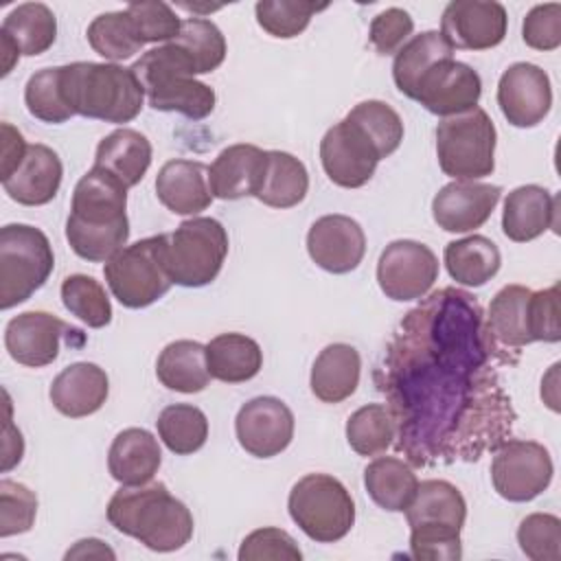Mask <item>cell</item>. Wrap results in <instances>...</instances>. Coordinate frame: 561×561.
Masks as SVG:
<instances>
[{
    "instance_id": "cell-43",
    "label": "cell",
    "mask_w": 561,
    "mask_h": 561,
    "mask_svg": "<svg viewBox=\"0 0 561 561\" xmlns=\"http://www.w3.org/2000/svg\"><path fill=\"white\" fill-rule=\"evenodd\" d=\"M61 302L90 329H103L112 322V302L103 285L88 274H72L64 278Z\"/></svg>"
},
{
    "instance_id": "cell-22",
    "label": "cell",
    "mask_w": 561,
    "mask_h": 561,
    "mask_svg": "<svg viewBox=\"0 0 561 561\" xmlns=\"http://www.w3.org/2000/svg\"><path fill=\"white\" fill-rule=\"evenodd\" d=\"M559 197L537 184L513 188L504 199L502 232L515 241L526 243L541 237L546 230L559 226Z\"/></svg>"
},
{
    "instance_id": "cell-5",
    "label": "cell",
    "mask_w": 561,
    "mask_h": 561,
    "mask_svg": "<svg viewBox=\"0 0 561 561\" xmlns=\"http://www.w3.org/2000/svg\"><path fill=\"white\" fill-rule=\"evenodd\" d=\"M129 68L142 83L149 107L158 112H180L202 121L215 110V90L195 79V64L173 42L142 53Z\"/></svg>"
},
{
    "instance_id": "cell-13",
    "label": "cell",
    "mask_w": 561,
    "mask_h": 561,
    "mask_svg": "<svg viewBox=\"0 0 561 561\" xmlns=\"http://www.w3.org/2000/svg\"><path fill=\"white\" fill-rule=\"evenodd\" d=\"M480 75L471 66L447 57L430 66L427 72L419 79L414 101H419L430 114L449 118L473 110L480 101Z\"/></svg>"
},
{
    "instance_id": "cell-56",
    "label": "cell",
    "mask_w": 561,
    "mask_h": 561,
    "mask_svg": "<svg viewBox=\"0 0 561 561\" xmlns=\"http://www.w3.org/2000/svg\"><path fill=\"white\" fill-rule=\"evenodd\" d=\"M92 559V557H110L114 559V552L101 541V539H81L75 543L72 550L66 552V559Z\"/></svg>"
},
{
    "instance_id": "cell-15",
    "label": "cell",
    "mask_w": 561,
    "mask_h": 561,
    "mask_svg": "<svg viewBox=\"0 0 561 561\" xmlns=\"http://www.w3.org/2000/svg\"><path fill=\"white\" fill-rule=\"evenodd\" d=\"M239 445L254 458H272L285 451L294 438V414L276 397H254L234 419Z\"/></svg>"
},
{
    "instance_id": "cell-11",
    "label": "cell",
    "mask_w": 561,
    "mask_h": 561,
    "mask_svg": "<svg viewBox=\"0 0 561 561\" xmlns=\"http://www.w3.org/2000/svg\"><path fill=\"white\" fill-rule=\"evenodd\" d=\"M552 458L541 443L506 438L491 460V482L508 502H530L552 482Z\"/></svg>"
},
{
    "instance_id": "cell-28",
    "label": "cell",
    "mask_w": 561,
    "mask_h": 561,
    "mask_svg": "<svg viewBox=\"0 0 561 561\" xmlns=\"http://www.w3.org/2000/svg\"><path fill=\"white\" fill-rule=\"evenodd\" d=\"M359 370L362 359L355 346L344 342L329 344L318 353L311 366V392L322 403H340L357 390Z\"/></svg>"
},
{
    "instance_id": "cell-16",
    "label": "cell",
    "mask_w": 561,
    "mask_h": 561,
    "mask_svg": "<svg viewBox=\"0 0 561 561\" xmlns=\"http://www.w3.org/2000/svg\"><path fill=\"white\" fill-rule=\"evenodd\" d=\"M379 160L375 147L346 118L329 127L320 140L322 169L342 188H359L370 182Z\"/></svg>"
},
{
    "instance_id": "cell-39",
    "label": "cell",
    "mask_w": 561,
    "mask_h": 561,
    "mask_svg": "<svg viewBox=\"0 0 561 561\" xmlns=\"http://www.w3.org/2000/svg\"><path fill=\"white\" fill-rule=\"evenodd\" d=\"M85 37L92 50L110 61L129 59L145 46L125 9L96 15L88 26Z\"/></svg>"
},
{
    "instance_id": "cell-54",
    "label": "cell",
    "mask_w": 561,
    "mask_h": 561,
    "mask_svg": "<svg viewBox=\"0 0 561 561\" xmlns=\"http://www.w3.org/2000/svg\"><path fill=\"white\" fill-rule=\"evenodd\" d=\"M0 138H2L0 180H7L22 164V160H24V156L28 151V145H26L24 136L11 123H2L0 125Z\"/></svg>"
},
{
    "instance_id": "cell-40",
    "label": "cell",
    "mask_w": 561,
    "mask_h": 561,
    "mask_svg": "<svg viewBox=\"0 0 561 561\" xmlns=\"http://www.w3.org/2000/svg\"><path fill=\"white\" fill-rule=\"evenodd\" d=\"M344 118L364 134L381 160L394 153L403 140V121L383 101H362Z\"/></svg>"
},
{
    "instance_id": "cell-48",
    "label": "cell",
    "mask_w": 561,
    "mask_h": 561,
    "mask_svg": "<svg viewBox=\"0 0 561 561\" xmlns=\"http://www.w3.org/2000/svg\"><path fill=\"white\" fill-rule=\"evenodd\" d=\"M125 11L129 13L142 44H151V42L167 44L175 39L182 28V20L167 2H158V0L131 2L125 7Z\"/></svg>"
},
{
    "instance_id": "cell-27",
    "label": "cell",
    "mask_w": 561,
    "mask_h": 561,
    "mask_svg": "<svg viewBox=\"0 0 561 561\" xmlns=\"http://www.w3.org/2000/svg\"><path fill=\"white\" fill-rule=\"evenodd\" d=\"M162 462L158 438L142 427H127L116 434L107 454L110 476L123 486H138L153 480Z\"/></svg>"
},
{
    "instance_id": "cell-4",
    "label": "cell",
    "mask_w": 561,
    "mask_h": 561,
    "mask_svg": "<svg viewBox=\"0 0 561 561\" xmlns=\"http://www.w3.org/2000/svg\"><path fill=\"white\" fill-rule=\"evenodd\" d=\"M61 90L72 114L114 125L134 121L145 103L142 83L131 68L118 64H66Z\"/></svg>"
},
{
    "instance_id": "cell-17",
    "label": "cell",
    "mask_w": 561,
    "mask_h": 561,
    "mask_svg": "<svg viewBox=\"0 0 561 561\" xmlns=\"http://www.w3.org/2000/svg\"><path fill=\"white\" fill-rule=\"evenodd\" d=\"M497 105L513 127L539 125L552 107V85L546 70L517 61L497 81Z\"/></svg>"
},
{
    "instance_id": "cell-24",
    "label": "cell",
    "mask_w": 561,
    "mask_h": 561,
    "mask_svg": "<svg viewBox=\"0 0 561 561\" xmlns=\"http://www.w3.org/2000/svg\"><path fill=\"white\" fill-rule=\"evenodd\" d=\"M110 394L107 373L92 362L66 366L50 383L48 397L57 412L70 419L90 416L103 408Z\"/></svg>"
},
{
    "instance_id": "cell-23",
    "label": "cell",
    "mask_w": 561,
    "mask_h": 561,
    "mask_svg": "<svg viewBox=\"0 0 561 561\" xmlns=\"http://www.w3.org/2000/svg\"><path fill=\"white\" fill-rule=\"evenodd\" d=\"M267 151L256 145H230L219 151V156L208 167V186L217 199H241L254 197L263 171Z\"/></svg>"
},
{
    "instance_id": "cell-3",
    "label": "cell",
    "mask_w": 561,
    "mask_h": 561,
    "mask_svg": "<svg viewBox=\"0 0 561 561\" xmlns=\"http://www.w3.org/2000/svg\"><path fill=\"white\" fill-rule=\"evenodd\" d=\"M107 522L153 552H173L193 537V515L162 482L121 486L107 504Z\"/></svg>"
},
{
    "instance_id": "cell-29",
    "label": "cell",
    "mask_w": 561,
    "mask_h": 561,
    "mask_svg": "<svg viewBox=\"0 0 561 561\" xmlns=\"http://www.w3.org/2000/svg\"><path fill=\"white\" fill-rule=\"evenodd\" d=\"M151 142L145 134L131 127H118L107 134L94 153V167L107 171L127 188L136 186L151 164Z\"/></svg>"
},
{
    "instance_id": "cell-37",
    "label": "cell",
    "mask_w": 561,
    "mask_h": 561,
    "mask_svg": "<svg viewBox=\"0 0 561 561\" xmlns=\"http://www.w3.org/2000/svg\"><path fill=\"white\" fill-rule=\"evenodd\" d=\"M447 57H454V48L438 31H423L410 37L392 61V79L397 90L408 99H414L419 79L427 72L430 66Z\"/></svg>"
},
{
    "instance_id": "cell-50",
    "label": "cell",
    "mask_w": 561,
    "mask_h": 561,
    "mask_svg": "<svg viewBox=\"0 0 561 561\" xmlns=\"http://www.w3.org/2000/svg\"><path fill=\"white\" fill-rule=\"evenodd\" d=\"M410 554L419 561H458L462 557L460 530L436 526L410 528Z\"/></svg>"
},
{
    "instance_id": "cell-46",
    "label": "cell",
    "mask_w": 561,
    "mask_h": 561,
    "mask_svg": "<svg viewBox=\"0 0 561 561\" xmlns=\"http://www.w3.org/2000/svg\"><path fill=\"white\" fill-rule=\"evenodd\" d=\"M517 543L533 561L561 559V519L550 513H530L519 522Z\"/></svg>"
},
{
    "instance_id": "cell-31",
    "label": "cell",
    "mask_w": 561,
    "mask_h": 561,
    "mask_svg": "<svg viewBox=\"0 0 561 561\" xmlns=\"http://www.w3.org/2000/svg\"><path fill=\"white\" fill-rule=\"evenodd\" d=\"M206 364L213 379L241 383L263 368V351L256 340L243 333H219L206 344Z\"/></svg>"
},
{
    "instance_id": "cell-7",
    "label": "cell",
    "mask_w": 561,
    "mask_h": 561,
    "mask_svg": "<svg viewBox=\"0 0 561 561\" xmlns=\"http://www.w3.org/2000/svg\"><path fill=\"white\" fill-rule=\"evenodd\" d=\"M289 517L318 543H333L355 524V502L348 489L329 473H307L289 491Z\"/></svg>"
},
{
    "instance_id": "cell-1",
    "label": "cell",
    "mask_w": 561,
    "mask_h": 561,
    "mask_svg": "<svg viewBox=\"0 0 561 561\" xmlns=\"http://www.w3.org/2000/svg\"><path fill=\"white\" fill-rule=\"evenodd\" d=\"M493 362L502 364L469 291L443 287L408 311L375 370L394 419L397 451L414 467L495 451L515 412Z\"/></svg>"
},
{
    "instance_id": "cell-32",
    "label": "cell",
    "mask_w": 561,
    "mask_h": 561,
    "mask_svg": "<svg viewBox=\"0 0 561 561\" xmlns=\"http://www.w3.org/2000/svg\"><path fill=\"white\" fill-rule=\"evenodd\" d=\"M156 375L169 390L193 394L210 383L206 346L195 340H175L167 344L156 362Z\"/></svg>"
},
{
    "instance_id": "cell-26",
    "label": "cell",
    "mask_w": 561,
    "mask_h": 561,
    "mask_svg": "<svg viewBox=\"0 0 561 561\" xmlns=\"http://www.w3.org/2000/svg\"><path fill=\"white\" fill-rule=\"evenodd\" d=\"M156 195L175 215H197L213 202L208 167L197 160H169L156 175Z\"/></svg>"
},
{
    "instance_id": "cell-38",
    "label": "cell",
    "mask_w": 561,
    "mask_h": 561,
    "mask_svg": "<svg viewBox=\"0 0 561 561\" xmlns=\"http://www.w3.org/2000/svg\"><path fill=\"white\" fill-rule=\"evenodd\" d=\"M158 436L169 451L178 456H188L204 447L208 438V419L206 414L191 403L167 405L158 421Z\"/></svg>"
},
{
    "instance_id": "cell-45",
    "label": "cell",
    "mask_w": 561,
    "mask_h": 561,
    "mask_svg": "<svg viewBox=\"0 0 561 561\" xmlns=\"http://www.w3.org/2000/svg\"><path fill=\"white\" fill-rule=\"evenodd\" d=\"M327 2L309 0H261L254 4L259 26L278 39L300 35L318 11H324Z\"/></svg>"
},
{
    "instance_id": "cell-33",
    "label": "cell",
    "mask_w": 561,
    "mask_h": 561,
    "mask_svg": "<svg viewBox=\"0 0 561 561\" xmlns=\"http://www.w3.org/2000/svg\"><path fill=\"white\" fill-rule=\"evenodd\" d=\"M447 274L451 280L465 287H482L489 283L502 265L497 245L482 234H469L458 241H449L443 252Z\"/></svg>"
},
{
    "instance_id": "cell-6",
    "label": "cell",
    "mask_w": 561,
    "mask_h": 561,
    "mask_svg": "<svg viewBox=\"0 0 561 561\" xmlns=\"http://www.w3.org/2000/svg\"><path fill=\"white\" fill-rule=\"evenodd\" d=\"M112 296L127 309L160 300L173 285L167 267V234L140 239L118 250L103 267Z\"/></svg>"
},
{
    "instance_id": "cell-12",
    "label": "cell",
    "mask_w": 561,
    "mask_h": 561,
    "mask_svg": "<svg viewBox=\"0 0 561 561\" xmlns=\"http://www.w3.org/2000/svg\"><path fill=\"white\" fill-rule=\"evenodd\" d=\"M436 278L438 259L425 243L397 239L379 254L377 283L390 300H421L434 287Z\"/></svg>"
},
{
    "instance_id": "cell-57",
    "label": "cell",
    "mask_w": 561,
    "mask_h": 561,
    "mask_svg": "<svg viewBox=\"0 0 561 561\" xmlns=\"http://www.w3.org/2000/svg\"><path fill=\"white\" fill-rule=\"evenodd\" d=\"M0 59H2V77H7L13 70V66L18 64V59H20V50L4 35H0Z\"/></svg>"
},
{
    "instance_id": "cell-20",
    "label": "cell",
    "mask_w": 561,
    "mask_h": 561,
    "mask_svg": "<svg viewBox=\"0 0 561 561\" xmlns=\"http://www.w3.org/2000/svg\"><path fill=\"white\" fill-rule=\"evenodd\" d=\"M307 252L311 261L331 274L353 272L366 252L362 226L346 215H324L307 232Z\"/></svg>"
},
{
    "instance_id": "cell-41",
    "label": "cell",
    "mask_w": 561,
    "mask_h": 561,
    "mask_svg": "<svg viewBox=\"0 0 561 561\" xmlns=\"http://www.w3.org/2000/svg\"><path fill=\"white\" fill-rule=\"evenodd\" d=\"M394 419L383 403H368L346 421V440L359 456L383 454L394 440Z\"/></svg>"
},
{
    "instance_id": "cell-49",
    "label": "cell",
    "mask_w": 561,
    "mask_h": 561,
    "mask_svg": "<svg viewBox=\"0 0 561 561\" xmlns=\"http://www.w3.org/2000/svg\"><path fill=\"white\" fill-rule=\"evenodd\" d=\"M239 561H300L302 552L283 528L265 526L252 530L239 548Z\"/></svg>"
},
{
    "instance_id": "cell-42",
    "label": "cell",
    "mask_w": 561,
    "mask_h": 561,
    "mask_svg": "<svg viewBox=\"0 0 561 561\" xmlns=\"http://www.w3.org/2000/svg\"><path fill=\"white\" fill-rule=\"evenodd\" d=\"M171 42L191 57L197 75L217 70L226 59V37L219 26L206 18L184 20L178 37Z\"/></svg>"
},
{
    "instance_id": "cell-36",
    "label": "cell",
    "mask_w": 561,
    "mask_h": 561,
    "mask_svg": "<svg viewBox=\"0 0 561 561\" xmlns=\"http://www.w3.org/2000/svg\"><path fill=\"white\" fill-rule=\"evenodd\" d=\"M0 35L9 37L20 55L37 57L57 39V18L44 2H24L2 20Z\"/></svg>"
},
{
    "instance_id": "cell-30",
    "label": "cell",
    "mask_w": 561,
    "mask_h": 561,
    "mask_svg": "<svg viewBox=\"0 0 561 561\" xmlns=\"http://www.w3.org/2000/svg\"><path fill=\"white\" fill-rule=\"evenodd\" d=\"M408 526H436L462 530L467 519V502L462 493L447 480H423L403 511Z\"/></svg>"
},
{
    "instance_id": "cell-34",
    "label": "cell",
    "mask_w": 561,
    "mask_h": 561,
    "mask_svg": "<svg viewBox=\"0 0 561 561\" xmlns=\"http://www.w3.org/2000/svg\"><path fill=\"white\" fill-rule=\"evenodd\" d=\"M364 486L377 506L390 513H403L419 489V478L405 460L379 456L366 465Z\"/></svg>"
},
{
    "instance_id": "cell-2",
    "label": "cell",
    "mask_w": 561,
    "mask_h": 561,
    "mask_svg": "<svg viewBox=\"0 0 561 561\" xmlns=\"http://www.w3.org/2000/svg\"><path fill=\"white\" fill-rule=\"evenodd\" d=\"M127 186L107 171L92 167L75 186L66 239L77 256L90 263L110 261L127 245Z\"/></svg>"
},
{
    "instance_id": "cell-19",
    "label": "cell",
    "mask_w": 561,
    "mask_h": 561,
    "mask_svg": "<svg viewBox=\"0 0 561 561\" xmlns=\"http://www.w3.org/2000/svg\"><path fill=\"white\" fill-rule=\"evenodd\" d=\"M502 188L476 180H454L432 199V217L445 232H471L495 210Z\"/></svg>"
},
{
    "instance_id": "cell-21",
    "label": "cell",
    "mask_w": 561,
    "mask_h": 561,
    "mask_svg": "<svg viewBox=\"0 0 561 561\" xmlns=\"http://www.w3.org/2000/svg\"><path fill=\"white\" fill-rule=\"evenodd\" d=\"M533 289L524 285H504L491 300L484 316V329L502 364H515L519 351L530 344L528 300Z\"/></svg>"
},
{
    "instance_id": "cell-14",
    "label": "cell",
    "mask_w": 561,
    "mask_h": 561,
    "mask_svg": "<svg viewBox=\"0 0 561 561\" xmlns=\"http://www.w3.org/2000/svg\"><path fill=\"white\" fill-rule=\"evenodd\" d=\"M506 9L493 0H451L440 18V35L456 50L495 48L506 37Z\"/></svg>"
},
{
    "instance_id": "cell-53",
    "label": "cell",
    "mask_w": 561,
    "mask_h": 561,
    "mask_svg": "<svg viewBox=\"0 0 561 561\" xmlns=\"http://www.w3.org/2000/svg\"><path fill=\"white\" fill-rule=\"evenodd\" d=\"M559 285L539 289L530 294L528 300V331L533 342H559L561 322H559Z\"/></svg>"
},
{
    "instance_id": "cell-55",
    "label": "cell",
    "mask_w": 561,
    "mask_h": 561,
    "mask_svg": "<svg viewBox=\"0 0 561 561\" xmlns=\"http://www.w3.org/2000/svg\"><path fill=\"white\" fill-rule=\"evenodd\" d=\"M7 397V421H4V434H2V471H9L13 469L20 460H22V454H24V440H22V434L20 430L13 425L11 421V401H9V394L4 392Z\"/></svg>"
},
{
    "instance_id": "cell-35",
    "label": "cell",
    "mask_w": 561,
    "mask_h": 561,
    "mask_svg": "<svg viewBox=\"0 0 561 561\" xmlns=\"http://www.w3.org/2000/svg\"><path fill=\"white\" fill-rule=\"evenodd\" d=\"M309 191V173L305 164L287 151H267L265 171L256 199L272 208L298 206Z\"/></svg>"
},
{
    "instance_id": "cell-25",
    "label": "cell",
    "mask_w": 561,
    "mask_h": 561,
    "mask_svg": "<svg viewBox=\"0 0 561 561\" xmlns=\"http://www.w3.org/2000/svg\"><path fill=\"white\" fill-rule=\"evenodd\" d=\"M61 178L64 164L59 156L50 147L35 142L28 145V151L15 173L2 180V188L22 206H42L57 195Z\"/></svg>"
},
{
    "instance_id": "cell-10",
    "label": "cell",
    "mask_w": 561,
    "mask_h": 561,
    "mask_svg": "<svg viewBox=\"0 0 561 561\" xmlns=\"http://www.w3.org/2000/svg\"><path fill=\"white\" fill-rule=\"evenodd\" d=\"M228 256V232L213 217H191L167 234V267L175 285L213 283Z\"/></svg>"
},
{
    "instance_id": "cell-51",
    "label": "cell",
    "mask_w": 561,
    "mask_h": 561,
    "mask_svg": "<svg viewBox=\"0 0 561 561\" xmlns=\"http://www.w3.org/2000/svg\"><path fill=\"white\" fill-rule=\"evenodd\" d=\"M414 31V20L405 9L390 7L377 13L370 22L368 39L379 55H397L399 48L410 39Z\"/></svg>"
},
{
    "instance_id": "cell-52",
    "label": "cell",
    "mask_w": 561,
    "mask_h": 561,
    "mask_svg": "<svg viewBox=\"0 0 561 561\" xmlns=\"http://www.w3.org/2000/svg\"><path fill=\"white\" fill-rule=\"evenodd\" d=\"M522 39L535 50H554L561 46V4L548 2L533 7L522 24Z\"/></svg>"
},
{
    "instance_id": "cell-18",
    "label": "cell",
    "mask_w": 561,
    "mask_h": 561,
    "mask_svg": "<svg viewBox=\"0 0 561 561\" xmlns=\"http://www.w3.org/2000/svg\"><path fill=\"white\" fill-rule=\"evenodd\" d=\"M64 335H81V331L48 311H24L7 322L4 348L13 362L42 368L57 359Z\"/></svg>"
},
{
    "instance_id": "cell-8",
    "label": "cell",
    "mask_w": 561,
    "mask_h": 561,
    "mask_svg": "<svg viewBox=\"0 0 561 561\" xmlns=\"http://www.w3.org/2000/svg\"><path fill=\"white\" fill-rule=\"evenodd\" d=\"M55 254L48 237L28 224L0 228V307L26 302L50 276Z\"/></svg>"
},
{
    "instance_id": "cell-9",
    "label": "cell",
    "mask_w": 561,
    "mask_h": 561,
    "mask_svg": "<svg viewBox=\"0 0 561 561\" xmlns=\"http://www.w3.org/2000/svg\"><path fill=\"white\" fill-rule=\"evenodd\" d=\"M495 125L482 107L443 118L436 127V158L454 180H480L495 169Z\"/></svg>"
},
{
    "instance_id": "cell-47",
    "label": "cell",
    "mask_w": 561,
    "mask_h": 561,
    "mask_svg": "<svg viewBox=\"0 0 561 561\" xmlns=\"http://www.w3.org/2000/svg\"><path fill=\"white\" fill-rule=\"evenodd\" d=\"M37 495L22 482L0 480V537L22 535L33 528Z\"/></svg>"
},
{
    "instance_id": "cell-44",
    "label": "cell",
    "mask_w": 561,
    "mask_h": 561,
    "mask_svg": "<svg viewBox=\"0 0 561 561\" xmlns=\"http://www.w3.org/2000/svg\"><path fill=\"white\" fill-rule=\"evenodd\" d=\"M24 103L28 114L42 123L59 125L75 116L64 99L61 66L33 72L24 85Z\"/></svg>"
}]
</instances>
